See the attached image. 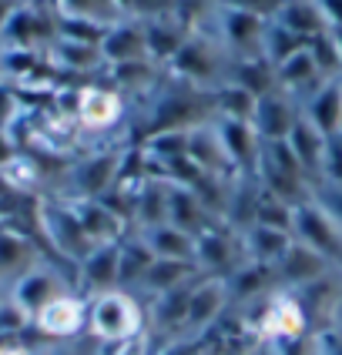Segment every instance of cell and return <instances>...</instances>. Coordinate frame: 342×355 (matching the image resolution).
Returning <instances> with one entry per match:
<instances>
[{
	"label": "cell",
	"mask_w": 342,
	"mask_h": 355,
	"mask_svg": "<svg viewBox=\"0 0 342 355\" xmlns=\"http://www.w3.org/2000/svg\"><path fill=\"white\" fill-rule=\"evenodd\" d=\"M40 322L51 332H67V329L78 325V309L71 302H54V305H47V312L40 315Z\"/></svg>",
	"instance_id": "1"
}]
</instances>
